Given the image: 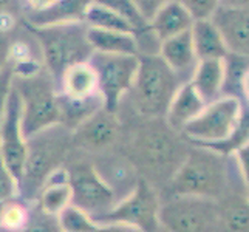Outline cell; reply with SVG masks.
<instances>
[{"mask_svg":"<svg viewBox=\"0 0 249 232\" xmlns=\"http://www.w3.org/2000/svg\"><path fill=\"white\" fill-rule=\"evenodd\" d=\"M84 22L87 23V27H93V28L124 31V33H133V34L136 33L135 28L124 19V17L94 2L89 6L87 13H85Z\"/></svg>","mask_w":249,"mask_h":232,"instance_id":"4316f807","label":"cell"},{"mask_svg":"<svg viewBox=\"0 0 249 232\" xmlns=\"http://www.w3.org/2000/svg\"><path fill=\"white\" fill-rule=\"evenodd\" d=\"M215 25L229 53H249V13L248 6L218 5L209 17Z\"/></svg>","mask_w":249,"mask_h":232,"instance_id":"4fadbf2b","label":"cell"},{"mask_svg":"<svg viewBox=\"0 0 249 232\" xmlns=\"http://www.w3.org/2000/svg\"><path fill=\"white\" fill-rule=\"evenodd\" d=\"M223 61H225V77H223L221 96H234L243 101L248 84V56L228 53Z\"/></svg>","mask_w":249,"mask_h":232,"instance_id":"484cf974","label":"cell"},{"mask_svg":"<svg viewBox=\"0 0 249 232\" xmlns=\"http://www.w3.org/2000/svg\"><path fill=\"white\" fill-rule=\"evenodd\" d=\"M11 57V40L5 31H0V71L10 64Z\"/></svg>","mask_w":249,"mask_h":232,"instance_id":"e575fe53","label":"cell"},{"mask_svg":"<svg viewBox=\"0 0 249 232\" xmlns=\"http://www.w3.org/2000/svg\"><path fill=\"white\" fill-rule=\"evenodd\" d=\"M132 2L135 3L136 8H138L141 16L149 22L160 8L164 3H167L169 0H132Z\"/></svg>","mask_w":249,"mask_h":232,"instance_id":"836d02e7","label":"cell"},{"mask_svg":"<svg viewBox=\"0 0 249 232\" xmlns=\"http://www.w3.org/2000/svg\"><path fill=\"white\" fill-rule=\"evenodd\" d=\"M87 37L94 51L113 54H136L140 56L138 42L133 33L101 30V28H87Z\"/></svg>","mask_w":249,"mask_h":232,"instance_id":"cb8c5ba5","label":"cell"},{"mask_svg":"<svg viewBox=\"0 0 249 232\" xmlns=\"http://www.w3.org/2000/svg\"><path fill=\"white\" fill-rule=\"evenodd\" d=\"M30 220V211L23 203L14 198L0 206V228L6 231H22L27 229Z\"/></svg>","mask_w":249,"mask_h":232,"instance_id":"f1b7e54d","label":"cell"},{"mask_svg":"<svg viewBox=\"0 0 249 232\" xmlns=\"http://www.w3.org/2000/svg\"><path fill=\"white\" fill-rule=\"evenodd\" d=\"M179 2L191 13L194 20H196V19H209L212 13L217 10L221 0H179Z\"/></svg>","mask_w":249,"mask_h":232,"instance_id":"1f68e13d","label":"cell"},{"mask_svg":"<svg viewBox=\"0 0 249 232\" xmlns=\"http://www.w3.org/2000/svg\"><path fill=\"white\" fill-rule=\"evenodd\" d=\"M13 87L20 99V124L25 138L44 128L61 124L57 85L47 70L13 74Z\"/></svg>","mask_w":249,"mask_h":232,"instance_id":"5b68a950","label":"cell"},{"mask_svg":"<svg viewBox=\"0 0 249 232\" xmlns=\"http://www.w3.org/2000/svg\"><path fill=\"white\" fill-rule=\"evenodd\" d=\"M93 2L106 6L110 11H113L121 17H124V19L135 28L136 33L147 28L149 22L141 16V13L138 11V8L135 6L132 0H93Z\"/></svg>","mask_w":249,"mask_h":232,"instance_id":"f546056e","label":"cell"},{"mask_svg":"<svg viewBox=\"0 0 249 232\" xmlns=\"http://www.w3.org/2000/svg\"><path fill=\"white\" fill-rule=\"evenodd\" d=\"M181 133L196 145L218 153H232L248 143V115L243 113V101L234 96H220L208 102Z\"/></svg>","mask_w":249,"mask_h":232,"instance_id":"6da1fadb","label":"cell"},{"mask_svg":"<svg viewBox=\"0 0 249 232\" xmlns=\"http://www.w3.org/2000/svg\"><path fill=\"white\" fill-rule=\"evenodd\" d=\"M37 200L39 208L45 214L54 217H57V214L68 204H71V187L68 181L67 169L57 167L51 172L44 186L40 187Z\"/></svg>","mask_w":249,"mask_h":232,"instance_id":"d6986e66","label":"cell"},{"mask_svg":"<svg viewBox=\"0 0 249 232\" xmlns=\"http://www.w3.org/2000/svg\"><path fill=\"white\" fill-rule=\"evenodd\" d=\"M221 228L234 232L248 231L249 226V206L248 196L243 194H231L217 200Z\"/></svg>","mask_w":249,"mask_h":232,"instance_id":"d4e9b609","label":"cell"},{"mask_svg":"<svg viewBox=\"0 0 249 232\" xmlns=\"http://www.w3.org/2000/svg\"><path fill=\"white\" fill-rule=\"evenodd\" d=\"M206 102L194 89L191 81H186L179 85V89L172 98L170 104L166 111V123L177 132H181V128L200 113Z\"/></svg>","mask_w":249,"mask_h":232,"instance_id":"2e32d148","label":"cell"},{"mask_svg":"<svg viewBox=\"0 0 249 232\" xmlns=\"http://www.w3.org/2000/svg\"><path fill=\"white\" fill-rule=\"evenodd\" d=\"M25 2H27L31 11H39V10H44V8L50 6L51 3H54L56 0H25Z\"/></svg>","mask_w":249,"mask_h":232,"instance_id":"d590c367","label":"cell"},{"mask_svg":"<svg viewBox=\"0 0 249 232\" xmlns=\"http://www.w3.org/2000/svg\"><path fill=\"white\" fill-rule=\"evenodd\" d=\"M59 231L65 232H96L101 231V226L93 220L91 215L82 211L74 204H68L57 214Z\"/></svg>","mask_w":249,"mask_h":232,"instance_id":"83f0119b","label":"cell"},{"mask_svg":"<svg viewBox=\"0 0 249 232\" xmlns=\"http://www.w3.org/2000/svg\"><path fill=\"white\" fill-rule=\"evenodd\" d=\"M192 23L194 17L186 10L184 5L179 0H169L149 20V28L161 42L189 30Z\"/></svg>","mask_w":249,"mask_h":232,"instance_id":"ac0fdd59","label":"cell"},{"mask_svg":"<svg viewBox=\"0 0 249 232\" xmlns=\"http://www.w3.org/2000/svg\"><path fill=\"white\" fill-rule=\"evenodd\" d=\"M160 200L149 181L141 179L124 198L118 200L113 208L102 214L94 221L101 226H125L144 232L158 231Z\"/></svg>","mask_w":249,"mask_h":232,"instance_id":"9c48e42d","label":"cell"},{"mask_svg":"<svg viewBox=\"0 0 249 232\" xmlns=\"http://www.w3.org/2000/svg\"><path fill=\"white\" fill-rule=\"evenodd\" d=\"M57 90L70 98H90L99 93L96 74L89 61L73 64L64 71Z\"/></svg>","mask_w":249,"mask_h":232,"instance_id":"7402d4cb","label":"cell"},{"mask_svg":"<svg viewBox=\"0 0 249 232\" xmlns=\"http://www.w3.org/2000/svg\"><path fill=\"white\" fill-rule=\"evenodd\" d=\"M175 133L177 130L167 123L166 125L152 123L142 127L132 141V164L136 162L147 174L172 177L187 153Z\"/></svg>","mask_w":249,"mask_h":232,"instance_id":"52a82bcc","label":"cell"},{"mask_svg":"<svg viewBox=\"0 0 249 232\" xmlns=\"http://www.w3.org/2000/svg\"><path fill=\"white\" fill-rule=\"evenodd\" d=\"M249 0H221V5H232V6H248Z\"/></svg>","mask_w":249,"mask_h":232,"instance_id":"74e56055","label":"cell"},{"mask_svg":"<svg viewBox=\"0 0 249 232\" xmlns=\"http://www.w3.org/2000/svg\"><path fill=\"white\" fill-rule=\"evenodd\" d=\"M119 121L115 111L106 107L94 111L73 130V144L89 152H101L108 149L118 138Z\"/></svg>","mask_w":249,"mask_h":232,"instance_id":"5bb4252c","label":"cell"},{"mask_svg":"<svg viewBox=\"0 0 249 232\" xmlns=\"http://www.w3.org/2000/svg\"><path fill=\"white\" fill-rule=\"evenodd\" d=\"M186 153L181 164L169 179L172 195H195L218 200L228 186L226 155L201 147Z\"/></svg>","mask_w":249,"mask_h":232,"instance_id":"3957f363","label":"cell"},{"mask_svg":"<svg viewBox=\"0 0 249 232\" xmlns=\"http://www.w3.org/2000/svg\"><path fill=\"white\" fill-rule=\"evenodd\" d=\"M0 155L19 183L27 157V138L23 136L20 124V99L14 87H11L8 94L3 115L0 119Z\"/></svg>","mask_w":249,"mask_h":232,"instance_id":"7c38bea8","label":"cell"},{"mask_svg":"<svg viewBox=\"0 0 249 232\" xmlns=\"http://www.w3.org/2000/svg\"><path fill=\"white\" fill-rule=\"evenodd\" d=\"M158 54L184 82L191 79L194 68L198 62L194 48L191 28L175 34L169 39L161 40Z\"/></svg>","mask_w":249,"mask_h":232,"instance_id":"9a60e30c","label":"cell"},{"mask_svg":"<svg viewBox=\"0 0 249 232\" xmlns=\"http://www.w3.org/2000/svg\"><path fill=\"white\" fill-rule=\"evenodd\" d=\"M57 106H59V116H61V124L73 132L78 128L85 119L91 116L94 111L104 107L101 93L93 94L90 98H70L57 90Z\"/></svg>","mask_w":249,"mask_h":232,"instance_id":"44dd1931","label":"cell"},{"mask_svg":"<svg viewBox=\"0 0 249 232\" xmlns=\"http://www.w3.org/2000/svg\"><path fill=\"white\" fill-rule=\"evenodd\" d=\"M196 59H223L229 51L211 19H196L191 27Z\"/></svg>","mask_w":249,"mask_h":232,"instance_id":"603a6c76","label":"cell"},{"mask_svg":"<svg viewBox=\"0 0 249 232\" xmlns=\"http://www.w3.org/2000/svg\"><path fill=\"white\" fill-rule=\"evenodd\" d=\"M11 87H13V67L8 64L3 70L0 71V119H2L5 104H6Z\"/></svg>","mask_w":249,"mask_h":232,"instance_id":"d6a6232c","label":"cell"},{"mask_svg":"<svg viewBox=\"0 0 249 232\" xmlns=\"http://www.w3.org/2000/svg\"><path fill=\"white\" fill-rule=\"evenodd\" d=\"M73 145V132L62 124L50 125L27 138V157L19 179V192L34 198L53 170L61 167Z\"/></svg>","mask_w":249,"mask_h":232,"instance_id":"7a4b0ae2","label":"cell"},{"mask_svg":"<svg viewBox=\"0 0 249 232\" xmlns=\"http://www.w3.org/2000/svg\"><path fill=\"white\" fill-rule=\"evenodd\" d=\"M33 37L39 42L44 56L45 70L51 74L56 85L68 67L89 61L93 54V47L87 37V23L74 22L62 25L36 27L27 23Z\"/></svg>","mask_w":249,"mask_h":232,"instance_id":"277c9868","label":"cell"},{"mask_svg":"<svg viewBox=\"0 0 249 232\" xmlns=\"http://www.w3.org/2000/svg\"><path fill=\"white\" fill-rule=\"evenodd\" d=\"M223 59H200L189 79L206 104L221 96L223 77H225Z\"/></svg>","mask_w":249,"mask_h":232,"instance_id":"ffe728a7","label":"cell"},{"mask_svg":"<svg viewBox=\"0 0 249 232\" xmlns=\"http://www.w3.org/2000/svg\"><path fill=\"white\" fill-rule=\"evenodd\" d=\"M16 5V0H0V14H6Z\"/></svg>","mask_w":249,"mask_h":232,"instance_id":"8d00e7d4","label":"cell"},{"mask_svg":"<svg viewBox=\"0 0 249 232\" xmlns=\"http://www.w3.org/2000/svg\"><path fill=\"white\" fill-rule=\"evenodd\" d=\"M160 228L174 232H206L221 229L217 200L195 195H172L160 204Z\"/></svg>","mask_w":249,"mask_h":232,"instance_id":"ba28073f","label":"cell"},{"mask_svg":"<svg viewBox=\"0 0 249 232\" xmlns=\"http://www.w3.org/2000/svg\"><path fill=\"white\" fill-rule=\"evenodd\" d=\"M132 85L133 104L145 118H164L172 98L184 81L160 54H140Z\"/></svg>","mask_w":249,"mask_h":232,"instance_id":"8992f818","label":"cell"},{"mask_svg":"<svg viewBox=\"0 0 249 232\" xmlns=\"http://www.w3.org/2000/svg\"><path fill=\"white\" fill-rule=\"evenodd\" d=\"M67 172L71 187V204L85 211L93 220L113 208L116 195L90 161H74Z\"/></svg>","mask_w":249,"mask_h":232,"instance_id":"8fae6325","label":"cell"},{"mask_svg":"<svg viewBox=\"0 0 249 232\" xmlns=\"http://www.w3.org/2000/svg\"><path fill=\"white\" fill-rule=\"evenodd\" d=\"M93 0H56L54 3L39 11H31L27 23L36 27L84 22L85 13Z\"/></svg>","mask_w":249,"mask_h":232,"instance_id":"e0dca14e","label":"cell"},{"mask_svg":"<svg viewBox=\"0 0 249 232\" xmlns=\"http://www.w3.org/2000/svg\"><path fill=\"white\" fill-rule=\"evenodd\" d=\"M89 64L96 74L98 90L104 101V107L116 113L123 96L130 91L133 85L140 64L138 56L93 51Z\"/></svg>","mask_w":249,"mask_h":232,"instance_id":"30bf717a","label":"cell"},{"mask_svg":"<svg viewBox=\"0 0 249 232\" xmlns=\"http://www.w3.org/2000/svg\"><path fill=\"white\" fill-rule=\"evenodd\" d=\"M17 194H19V183L13 177L10 169L6 167L2 155H0V206L13 200Z\"/></svg>","mask_w":249,"mask_h":232,"instance_id":"4dcf8cb0","label":"cell"}]
</instances>
